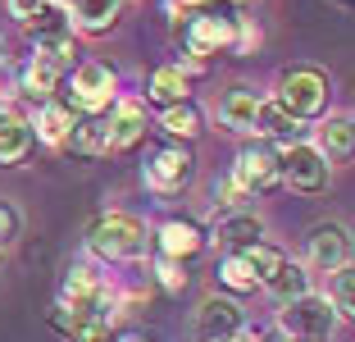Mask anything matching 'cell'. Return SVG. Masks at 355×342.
I'll use <instances>...</instances> for the list:
<instances>
[{"mask_svg": "<svg viewBox=\"0 0 355 342\" xmlns=\"http://www.w3.org/2000/svg\"><path fill=\"white\" fill-rule=\"evenodd\" d=\"M328 96H333V87H328L324 73L310 69V64H296V69H287L278 78V96H273V101L292 114V119L305 124V119H319V114L328 110Z\"/></svg>", "mask_w": 355, "mask_h": 342, "instance_id": "cell-1", "label": "cell"}, {"mask_svg": "<svg viewBox=\"0 0 355 342\" xmlns=\"http://www.w3.org/2000/svg\"><path fill=\"white\" fill-rule=\"evenodd\" d=\"M114 87H119V78H114L110 64H96V60L73 64V69H69L64 105H69L73 114H105L110 105H114Z\"/></svg>", "mask_w": 355, "mask_h": 342, "instance_id": "cell-2", "label": "cell"}, {"mask_svg": "<svg viewBox=\"0 0 355 342\" xmlns=\"http://www.w3.org/2000/svg\"><path fill=\"white\" fill-rule=\"evenodd\" d=\"M87 247H92L101 260H137L141 251H146V228H141V219L114 210V215H101L92 224Z\"/></svg>", "mask_w": 355, "mask_h": 342, "instance_id": "cell-3", "label": "cell"}, {"mask_svg": "<svg viewBox=\"0 0 355 342\" xmlns=\"http://www.w3.org/2000/svg\"><path fill=\"white\" fill-rule=\"evenodd\" d=\"M278 324H282V333H287L292 342H324L328 333L337 329V315H333V306H328V297L305 292V297L282 301Z\"/></svg>", "mask_w": 355, "mask_h": 342, "instance_id": "cell-4", "label": "cell"}, {"mask_svg": "<svg viewBox=\"0 0 355 342\" xmlns=\"http://www.w3.org/2000/svg\"><path fill=\"white\" fill-rule=\"evenodd\" d=\"M237 28L241 19H232L228 10H200L187 14V28H182V42H187V55H219L237 46Z\"/></svg>", "mask_w": 355, "mask_h": 342, "instance_id": "cell-5", "label": "cell"}, {"mask_svg": "<svg viewBox=\"0 0 355 342\" xmlns=\"http://www.w3.org/2000/svg\"><path fill=\"white\" fill-rule=\"evenodd\" d=\"M278 178L292 192H324L328 187V156L310 142H292L278 151Z\"/></svg>", "mask_w": 355, "mask_h": 342, "instance_id": "cell-6", "label": "cell"}, {"mask_svg": "<svg viewBox=\"0 0 355 342\" xmlns=\"http://www.w3.org/2000/svg\"><path fill=\"white\" fill-rule=\"evenodd\" d=\"M232 183L246 197H269L273 187L282 183L278 178V151H269V146H241L237 165H232Z\"/></svg>", "mask_w": 355, "mask_h": 342, "instance_id": "cell-7", "label": "cell"}, {"mask_svg": "<svg viewBox=\"0 0 355 342\" xmlns=\"http://www.w3.org/2000/svg\"><path fill=\"white\" fill-rule=\"evenodd\" d=\"M191 174H196V160H191L187 146H164L146 165V187L159 192V197H173V192H182L191 183Z\"/></svg>", "mask_w": 355, "mask_h": 342, "instance_id": "cell-8", "label": "cell"}, {"mask_svg": "<svg viewBox=\"0 0 355 342\" xmlns=\"http://www.w3.org/2000/svg\"><path fill=\"white\" fill-rule=\"evenodd\" d=\"M305 256L314 270H346L351 265V233L342 224H314L305 233Z\"/></svg>", "mask_w": 355, "mask_h": 342, "instance_id": "cell-9", "label": "cell"}, {"mask_svg": "<svg viewBox=\"0 0 355 342\" xmlns=\"http://www.w3.org/2000/svg\"><path fill=\"white\" fill-rule=\"evenodd\" d=\"M241 333V306L228 297H209L196 311V342H237Z\"/></svg>", "mask_w": 355, "mask_h": 342, "instance_id": "cell-10", "label": "cell"}, {"mask_svg": "<svg viewBox=\"0 0 355 342\" xmlns=\"http://www.w3.org/2000/svg\"><path fill=\"white\" fill-rule=\"evenodd\" d=\"M105 133V156L110 151H132L141 137H146V105L141 101H119L110 110V124H101Z\"/></svg>", "mask_w": 355, "mask_h": 342, "instance_id": "cell-11", "label": "cell"}, {"mask_svg": "<svg viewBox=\"0 0 355 342\" xmlns=\"http://www.w3.org/2000/svg\"><path fill=\"white\" fill-rule=\"evenodd\" d=\"M28 128H32V137H42V142H51V146H69V137H73V128H78V114L64 101H42L37 105V119H32Z\"/></svg>", "mask_w": 355, "mask_h": 342, "instance_id": "cell-12", "label": "cell"}, {"mask_svg": "<svg viewBox=\"0 0 355 342\" xmlns=\"http://www.w3.org/2000/svg\"><path fill=\"white\" fill-rule=\"evenodd\" d=\"M155 242H159V256L164 260H191L200 247H205V233H200L191 219H168V224L155 233Z\"/></svg>", "mask_w": 355, "mask_h": 342, "instance_id": "cell-13", "label": "cell"}, {"mask_svg": "<svg viewBox=\"0 0 355 342\" xmlns=\"http://www.w3.org/2000/svg\"><path fill=\"white\" fill-rule=\"evenodd\" d=\"M32 128H28V119H19V114H0V165L5 169H14V165H23L28 160V151H32Z\"/></svg>", "mask_w": 355, "mask_h": 342, "instance_id": "cell-14", "label": "cell"}, {"mask_svg": "<svg viewBox=\"0 0 355 342\" xmlns=\"http://www.w3.org/2000/svg\"><path fill=\"white\" fill-rule=\"evenodd\" d=\"M191 83H187V73L178 69V64H159L155 73H150V83H146V101H155V105H182V101H191Z\"/></svg>", "mask_w": 355, "mask_h": 342, "instance_id": "cell-15", "label": "cell"}, {"mask_svg": "<svg viewBox=\"0 0 355 342\" xmlns=\"http://www.w3.org/2000/svg\"><path fill=\"white\" fill-rule=\"evenodd\" d=\"M219 238L228 242L232 251H246V247H255V242H264V219L255 215V210H232V215H223Z\"/></svg>", "mask_w": 355, "mask_h": 342, "instance_id": "cell-16", "label": "cell"}, {"mask_svg": "<svg viewBox=\"0 0 355 342\" xmlns=\"http://www.w3.org/2000/svg\"><path fill=\"white\" fill-rule=\"evenodd\" d=\"M255 114H260V96L246 92V87L228 92V96H223V105H219L223 128H232V133H251V128H255Z\"/></svg>", "mask_w": 355, "mask_h": 342, "instance_id": "cell-17", "label": "cell"}, {"mask_svg": "<svg viewBox=\"0 0 355 342\" xmlns=\"http://www.w3.org/2000/svg\"><path fill=\"white\" fill-rule=\"evenodd\" d=\"M60 78H64V73L55 69L51 60H42V55H32V60L23 64V87H19V92L37 96V101H55V92H60Z\"/></svg>", "mask_w": 355, "mask_h": 342, "instance_id": "cell-18", "label": "cell"}, {"mask_svg": "<svg viewBox=\"0 0 355 342\" xmlns=\"http://www.w3.org/2000/svg\"><path fill=\"white\" fill-rule=\"evenodd\" d=\"M255 128L269 137H278V142L292 146L296 137H301V119H292V114L282 110L278 101H260V114H255Z\"/></svg>", "mask_w": 355, "mask_h": 342, "instance_id": "cell-19", "label": "cell"}, {"mask_svg": "<svg viewBox=\"0 0 355 342\" xmlns=\"http://www.w3.org/2000/svg\"><path fill=\"white\" fill-rule=\"evenodd\" d=\"M159 128H164L168 137H182V142H191V137H200V133H205V114H200L191 101L168 105V110H164V119H159Z\"/></svg>", "mask_w": 355, "mask_h": 342, "instance_id": "cell-20", "label": "cell"}, {"mask_svg": "<svg viewBox=\"0 0 355 342\" xmlns=\"http://www.w3.org/2000/svg\"><path fill=\"white\" fill-rule=\"evenodd\" d=\"M73 5H78V28L83 32H110L123 0H73Z\"/></svg>", "mask_w": 355, "mask_h": 342, "instance_id": "cell-21", "label": "cell"}, {"mask_svg": "<svg viewBox=\"0 0 355 342\" xmlns=\"http://www.w3.org/2000/svg\"><path fill=\"white\" fill-rule=\"evenodd\" d=\"M264 288L278 301H292V297H305V292H310V274H305V265H296V260H282V270L273 274Z\"/></svg>", "mask_w": 355, "mask_h": 342, "instance_id": "cell-22", "label": "cell"}, {"mask_svg": "<svg viewBox=\"0 0 355 342\" xmlns=\"http://www.w3.org/2000/svg\"><path fill=\"white\" fill-rule=\"evenodd\" d=\"M237 256H241V260H246V270H251V274H255V283H269V279H273V274H278V270H282V260H287V256H282V251H278V247H269V242H255V247H246V251H237Z\"/></svg>", "mask_w": 355, "mask_h": 342, "instance_id": "cell-23", "label": "cell"}, {"mask_svg": "<svg viewBox=\"0 0 355 342\" xmlns=\"http://www.w3.org/2000/svg\"><path fill=\"white\" fill-rule=\"evenodd\" d=\"M351 146H355L351 119H324V124H319V151H324V156H346Z\"/></svg>", "mask_w": 355, "mask_h": 342, "instance_id": "cell-24", "label": "cell"}, {"mask_svg": "<svg viewBox=\"0 0 355 342\" xmlns=\"http://www.w3.org/2000/svg\"><path fill=\"white\" fill-rule=\"evenodd\" d=\"M23 28H28V37L32 42H46V37H60V32H69V19H64V5H46V10H37L32 14L28 23H23Z\"/></svg>", "mask_w": 355, "mask_h": 342, "instance_id": "cell-25", "label": "cell"}, {"mask_svg": "<svg viewBox=\"0 0 355 342\" xmlns=\"http://www.w3.org/2000/svg\"><path fill=\"white\" fill-rule=\"evenodd\" d=\"M351 292H355V279H351V265H346V270H337V274H333V297H328V306H333L337 320H351V315H355Z\"/></svg>", "mask_w": 355, "mask_h": 342, "instance_id": "cell-26", "label": "cell"}, {"mask_svg": "<svg viewBox=\"0 0 355 342\" xmlns=\"http://www.w3.org/2000/svg\"><path fill=\"white\" fill-rule=\"evenodd\" d=\"M219 279L228 283L232 292H255V288H260V283H255V274L246 270V260H241L237 251H232V256H228V260L219 265Z\"/></svg>", "mask_w": 355, "mask_h": 342, "instance_id": "cell-27", "label": "cell"}, {"mask_svg": "<svg viewBox=\"0 0 355 342\" xmlns=\"http://www.w3.org/2000/svg\"><path fill=\"white\" fill-rule=\"evenodd\" d=\"M69 146H73V151H83V156H105V133H101V124H78L73 137H69Z\"/></svg>", "mask_w": 355, "mask_h": 342, "instance_id": "cell-28", "label": "cell"}, {"mask_svg": "<svg viewBox=\"0 0 355 342\" xmlns=\"http://www.w3.org/2000/svg\"><path fill=\"white\" fill-rule=\"evenodd\" d=\"M159 283H164V292H182V288H187L182 260H159Z\"/></svg>", "mask_w": 355, "mask_h": 342, "instance_id": "cell-29", "label": "cell"}, {"mask_svg": "<svg viewBox=\"0 0 355 342\" xmlns=\"http://www.w3.org/2000/svg\"><path fill=\"white\" fill-rule=\"evenodd\" d=\"M19 228H23L19 210H14V206H5V201H0V247H10V242L19 238Z\"/></svg>", "mask_w": 355, "mask_h": 342, "instance_id": "cell-30", "label": "cell"}, {"mask_svg": "<svg viewBox=\"0 0 355 342\" xmlns=\"http://www.w3.org/2000/svg\"><path fill=\"white\" fill-rule=\"evenodd\" d=\"M5 5H10V14H14L19 23H28L32 14H37V10H46L51 0H5Z\"/></svg>", "mask_w": 355, "mask_h": 342, "instance_id": "cell-31", "label": "cell"}, {"mask_svg": "<svg viewBox=\"0 0 355 342\" xmlns=\"http://www.w3.org/2000/svg\"><path fill=\"white\" fill-rule=\"evenodd\" d=\"M73 342H114V333H110V324H87Z\"/></svg>", "mask_w": 355, "mask_h": 342, "instance_id": "cell-32", "label": "cell"}, {"mask_svg": "<svg viewBox=\"0 0 355 342\" xmlns=\"http://www.w3.org/2000/svg\"><path fill=\"white\" fill-rule=\"evenodd\" d=\"M114 342H155V338H146V333H128V338H114Z\"/></svg>", "mask_w": 355, "mask_h": 342, "instance_id": "cell-33", "label": "cell"}, {"mask_svg": "<svg viewBox=\"0 0 355 342\" xmlns=\"http://www.w3.org/2000/svg\"><path fill=\"white\" fill-rule=\"evenodd\" d=\"M0 60H5V42H0Z\"/></svg>", "mask_w": 355, "mask_h": 342, "instance_id": "cell-34", "label": "cell"}, {"mask_svg": "<svg viewBox=\"0 0 355 342\" xmlns=\"http://www.w3.org/2000/svg\"><path fill=\"white\" fill-rule=\"evenodd\" d=\"M342 5H351V0H342Z\"/></svg>", "mask_w": 355, "mask_h": 342, "instance_id": "cell-35", "label": "cell"}, {"mask_svg": "<svg viewBox=\"0 0 355 342\" xmlns=\"http://www.w3.org/2000/svg\"><path fill=\"white\" fill-rule=\"evenodd\" d=\"M55 5H60V0H55Z\"/></svg>", "mask_w": 355, "mask_h": 342, "instance_id": "cell-36", "label": "cell"}, {"mask_svg": "<svg viewBox=\"0 0 355 342\" xmlns=\"http://www.w3.org/2000/svg\"><path fill=\"white\" fill-rule=\"evenodd\" d=\"M287 342H292V338H287Z\"/></svg>", "mask_w": 355, "mask_h": 342, "instance_id": "cell-37", "label": "cell"}]
</instances>
